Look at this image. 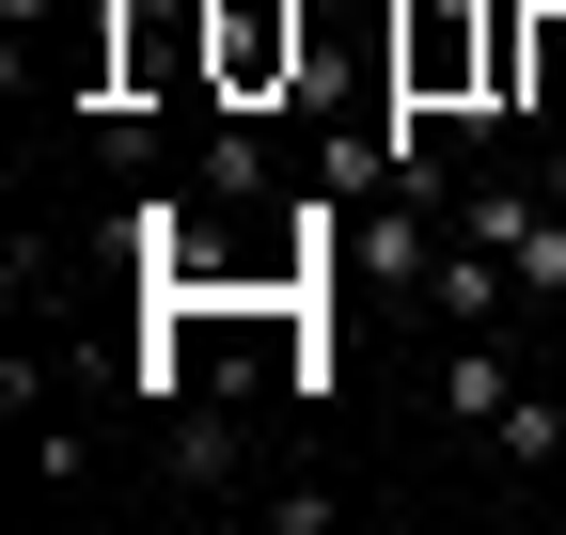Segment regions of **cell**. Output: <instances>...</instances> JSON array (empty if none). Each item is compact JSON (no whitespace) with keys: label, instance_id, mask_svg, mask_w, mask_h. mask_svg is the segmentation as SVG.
<instances>
[{"label":"cell","instance_id":"obj_1","mask_svg":"<svg viewBox=\"0 0 566 535\" xmlns=\"http://www.w3.org/2000/svg\"><path fill=\"white\" fill-rule=\"evenodd\" d=\"M488 63H504V0H394V95L409 111L504 126V111H488Z\"/></svg>","mask_w":566,"mask_h":535},{"label":"cell","instance_id":"obj_2","mask_svg":"<svg viewBox=\"0 0 566 535\" xmlns=\"http://www.w3.org/2000/svg\"><path fill=\"white\" fill-rule=\"evenodd\" d=\"M457 221L520 268V300H535V315L566 300V206H551V189H520V174H457Z\"/></svg>","mask_w":566,"mask_h":535},{"label":"cell","instance_id":"obj_6","mask_svg":"<svg viewBox=\"0 0 566 535\" xmlns=\"http://www.w3.org/2000/svg\"><path fill=\"white\" fill-rule=\"evenodd\" d=\"M504 394H520V347H504V331H457V363H441V426L488 441V426H504Z\"/></svg>","mask_w":566,"mask_h":535},{"label":"cell","instance_id":"obj_5","mask_svg":"<svg viewBox=\"0 0 566 535\" xmlns=\"http://www.w3.org/2000/svg\"><path fill=\"white\" fill-rule=\"evenodd\" d=\"M300 80V0H221V95Z\"/></svg>","mask_w":566,"mask_h":535},{"label":"cell","instance_id":"obj_9","mask_svg":"<svg viewBox=\"0 0 566 535\" xmlns=\"http://www.w3.org/2000/svg\"><path fill=\"white\" fill-rule=\"evenodd\" d=\"M331 520H346L331 473H283V489H268V535H331Z\"/></svg>","mask_w":566,"mask_h":535},{"label":"cell","instance_id":"obj_7","mask_svg":"<svg viewBox=\"0 0 566 535\" xmlns=\"http://www.w3.org/2000/svg\"><path fill=\"white\" fill-rule=\"evenodd\" d=\"M488 457H504V473H566V394L520 378V394H504V426H488Z\"/></svg>","mask_w":566,"mask_h":535},{"label":"cell","instance_id":"obj_8","mask_svg":"<svg viewBox=\"0 0 566 535\" xmlns=\"http://www.w3.org/2000/svg\"><path fill=\"white\" fill-rule=\"evenodd\" d=\"M17 441H32V489H95V426L80 410H17Z\"/></svg>","mask_w":566,"mask_h":535},{"label":"cell","instance_id":"obj_3","mask_svg":"<svg viewBox=\"0 0 566 535\" xmlns=\"http://www.w3.org/2000/svg\"><path fill=\"white\" fill-rule=\"evenodd\" d=\"M237 457H252V426H237L221 378H205L189 410H158V473H174V489H237Z\"/></svg>","mask_w":566,"mask_h":535},{"label":"cell","instance_id":"obj_4","mask_svg":"<svg viewBox=\"0 0 566 535\" xmlns=\"http://www.w3.org/2000/svg\"><path fill=\"white\" fill-rule=\"evenodd\" d=\"M424 300H441V331H504V300H520V268L488 252L472 221H441V252H424Z\"/></svg>","mask_w":566,"mask_h":535}]
</instances>
